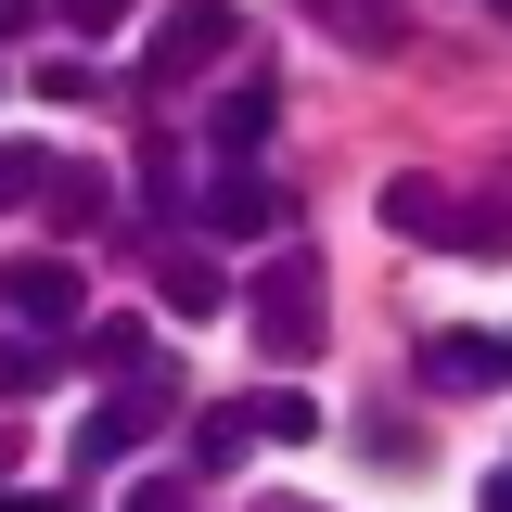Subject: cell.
I'll list each match as a JSON object with an SVG mask.
<instances>
[{
  "instance_id": "cell-1",
  "label": "cell",
  "mask_w": 512,
  "mask_h": 512,
  "mask_svg": "<svg viewBox=\"0 0 512 512\" xmlns=\"http://www.w3.org/2000/svg\"><path fill=\"white\" fill-rule=\"evenodd\" d=\"M320 256H282V269H269V282H256V346H269V359H308L320 346Z\"/></svg>"
},
{
  "instance_id": "cell-2",
  "label": "cell",
  "mask_w": 512,
  "mask_h": 512,
  "mask_svg": "<svg viewBox=\"0 0 512 512\" xmlns=\"http://www.w3.org/2000/svg\"><path fill=\"white\" fill-rule=\"evenodd\" d=\"M218 52H231V0H180V13L154 26V64H141V77H205Z\"/></svg>"
},
{
  "instance_id": "cell-3",
  "label": "cell",
  "mask_w": 512,
  "mask_h": 512,
  "mask_svg": "<svg viewBox=\"0 0 512 512\" xmlns=\"http://www.w3.org/2000/svg\"><path fill=\"white\" fill-rule=\"evenodd\" d=\"M0 308H13V333H64V320L90 308V282H77L64 256H26V269L0 282Z\"/></svg>"
},
{
  "instance_id": "cell-4",
  "label": "cell",
  "mask_w": 512,
  "mask_h": 512,
  "mask_svg": "<svg viewBox=\"0 0 512 512\" xmlns=\"http://www.w3.org/2000/svg\"><path fill=\"white\" fill-rule=\"evenodd\" d=\"M154 423H167V384L141 372V384L116 397V410H90V423H77V461H128V448L154 436Z\"/></svg>"
},
{
  "instance_id": "cell-5",
  "label": "cell",
  "mask_w": 512,
  "mask_h": 512,
  "mask_svg": "<svg viewBox=\"0 0 512 512\" xmlns=\"http://www.w3.org/2000/svg\"><path fill=\"white\" fill-rule=\"evenodd\" d=\"M154 295H167V308H180V320H218V308H231V269H218V256H205V244H180V256H167V269H154Z\"/></svg>"
},
{
  "instance_id": "cell-6",
  "label": "cell",
  "mask_w": 512,
  "mask_h": 512,
  "mask_svg": "<svg viewBox=\"0 0 512 512\" xmlns=\"http://www.w3.org/2000/svg\"><path fill=\"white\" fill-rule=\"evenodd\" d=\"M269 128H282V90H269V77H244V90H218V128H205V141H218V154L244 167Z\"/></svg>"
},
{
  "instance_id": "cell-7",
  "label": "cell",
  "mask_w": 512,
  "mask_h": 512,
  "mask_svg": "<svg viewBox=\"0 0 512 512\" xmlns=\"http://www.w3.org/2000/svg\"><path fill=\"white\" fill-rule=\"evenodd\" d=\"M423 384H436V397H487V384H500V346H487V333H436V346H423Z\"/></svg>"
},
{
  "instance_id": "cell-8",
  "label": "cell",
  "mask_w": 512,
  "mask_h": 512,
  "mask_svg": "<svg viewBox=\"0 0 512 512\" xmlns=\"http://www.w3.org/2000/svg\"><path fill=\"white\" fill-rule=\"evenodd\" d=\"M205 231H282V192L256 180V167H231V180L205 192Z\"/></svg>"
},
{
  "instance_id": "cell-9",
  "label": "cell",
  "mask_w": 512,
  "mask_h": 512,
  "mask_svg": "<svg viewBox=\"0 0 512 512\" xmlns=\"http://www.w3.org/2000/svg\"><path fill=\"white\" fill-rule=\"evenodd\" d=\"M244 423H256V436H282V448H308V436H320V397H308V384H269V397H244Z\"/></svg>"
},
{
  "instance_id": "cell-10",
  "label": "cell",
  "mask_w": 512,
  "mask_h": 512,
  "mask_svg": "<svg viewBox=\"0 0 512 512\" xmlns=\"http://www.w3.org/2000/svg\"><path fill=\"white\" fill-rule=\"evenodd\" d=\"M52 372H64V346H52V333H0V397H39Z\"/></svg>"
},
{
  "instance_id": "cell-11",
  "label": "cell",
  "mask_w": 512,
  "mask_h": 512,
  "mask_svg": "<svg viewBox=\"0 0 512 512\" xmlns=\"http://www.w3.org/2000/svg\"><path fill=\"white\" fill-rule=\"evenodd\" d=\"M90 372L141 384V372H154V333H141V320H103V333H90Z\"/></svg>"
},
{
  "instance_id": "cell-12",
  "label": "cell",
  "mask_w": 512,
  "mask_h": 512,
  "mask_svg": "<svg viewBox=\"0 0 512 512\" xmlns=\"http://www.w3.org/2000/svg\"><path fill=\"white\" fill-rule=\"evenodd\" d=\"M244 436H256L244 410H205V423H192V474H231V448H244Z\"/></svg>"
},
{
  "instance_id": "cell-13",
  "label": "cell",
  "mask_w": 512,
  "mask_h": 512,
  "mask_svg": "<svg viewBox=\"0 0 512 512\" xmlns=\"http://www.w3.org/2000/svg\"><path fill=\"white\" fill-rule=\"evenodd\" d=\"M39 180H52V154H39V141H13V154H0V205H26Z\"/></svg>"
},
{
  "instance_id": "cell-14",
  "label": "cell",
  "mask_w": 512,
  "mask_h": 512,
  "mask_svg": "<svg viewBox=\"0 0 512 512\" xmlns=\"http://www.w3.org/2000/svg\"><path fill=\"white\" fill-rule=\"evenodd\" d=\"M180 500H192L180 474H141V487H128V512H180Z\"/></svg>"
},
{
  "instance_id": "cell-15",
  "label": "cell",
  "mask_w": 512,
  "mask_h": 512,
  "mask_svg": "<svg viewBox=\"0 0 512 512\" xmlns=\"http://www.w3.org/2000/svg\"><path fill=\"white\" fill-rule=\"evenodd\" d=\"M64 13H77L90 39H103V26H128V0H64Z\"/></svg>"
},
{
  "instance_id": "cell-16",
  "label": "cell",
  "mask_w": 512,
  "mask_h": 512,
  "mask_svg": "<svg viewBox=\"0 0 512 512\" xmlns=\"http://www.w3.org/2000/svg\"><path fill=\"white\" fill-rule=\"evenodd\" d=\"M487 512H512V474H500V487H487Z\"/></svg>"
},
{
  "instance_id": "cell-17",
  "label": "cell",
  "mask_w": 512,
  "mask_h": 512,
  "mask_svg": "<svg viewBox=\"0 0 512 512\" xmlns=\"http://www.w3.org/2000/svg\"><path fill=\"white\" fill-rule=\"evenodd\" d=\"M0 512H64V500H0Z\"/></svg>"
},
{
  "instance_id": "cell-18",
  "label": "cell",
  "mask_w": 512,
  "mask_h": 512,
  "mask_svg": "<svg viewBox=\"0 0 512 512\" xmlns=\"http://www.w3.org/2000/svg\"><path fill=\"white\" fill-rule=\"evenodd\" d=\"M500 372H512V346H500Z\"/></svg>"
}]
</instances>
